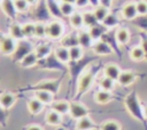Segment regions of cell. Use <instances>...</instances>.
<instances>
[{
  "instance_id": "cell-38",
  "label": "cell",
  "mask_w": 147,
  "mask_h": 130,
  "mask_svg": "<svg viewBox=\"0 0 147 130\" xmlns=\"http://www.w3.org/2000/svg\"><path fill=\"white\" fill-rule=\"evenodd\" d=\"M139 37H140V46H141V48L145 53L146 60H147V32H140Z\"/></svg>"
},
{
  "instance_id": "cell-7",
  "label": "cell",
  "mask_w": 147,
  "mask_h": 130,
  "mask_svg": "<svg viewBox=\"0 0 147 130\" xmlns=\"http://www.w3.org/2000/svg\"><path fill=\"white\" fill-rule=\"evenodd\" d=\"M121 15L124 20L127 21H132L136 20L139 15H138V10H137V5L134 1H130L123 5V7L121 8Z\"/></svg>"
},
{
  "instance_id": "cell-8",
  "label": "cell",
  "mask_w": 147,
  "mask_h": 130,
  "mask_svg": "<svg viewBox=\"0 0 147 130\" xmlns=\"http://www.w3.org/2000/svg\"><path fill=\"white\" fill-rule=\"evenodd\" d=\"M77 40H78V45L82 46L84 49L85 48H92V45L94 43V40L92 39L90 32L87 29H82L78 30L77 32Z\"/></svg>"
},
{
  "instance_id": "cell-34",
  "label": "cell",
  "mask_w": 147,
  "mask_h": 130,
  "mask_svg": "<svg viewBox=\"0 0 147 130\" xmlns=\"http://www.w3.org/2000/svg\"><path fill=\"white\" fill-rule=\"evenodd\" d=\"M22 28L25 39H30L34 37V22H25L22 24Z\"/></svg>"
},
{
  "instance_id": "cell-36",
  "label": "cell",
  "mask_w": 147,
  "mask_h": 130,
  "mask_svg": "<svg viewBox=\"0 0 147 130\" xmlns=\"http://www.w3.org/2000/svg\"><path fill=\"white\" fill-rule=\"evenodd\" d=\"M14 5L17 13H25L30 8V5L28 3L26 0H14Z\"/></svg>"
},
{
  "instance_id": "cell-14",
  "label": "cell",
  "mask_w": 147,
  "mask_h": 130,
  "mask_svg": "<svg viewBox=\"0 0 147 130\" xmlns=\"http://www.w3.org/2000/svg\"><path fill=\"white\" fill-rule=\"evenodd\" d=\"M0 7H1L2 13H3L7 17H9L10 20H15V18H16V16H17L18 13H17V10H16V8H15L14 0H3V1L1 2Z\"/></svg>"
},
{
  "instance_id": "cell-10",
  "label": "cell",
  "mask_w": 147,
  "mask_h": 130,
  "mask_svg": "<svg viewBox=\"0 0 147 130\" xmlns=\"http://www.w3.org/2000/svg\"><path fill=\"white\" fill-rule=\"evenodd\" d=\"M54 56L55 59L63 63L67 64L70 62V54H69V47L64 46V45H59L57 47H55L54 49Z\"/></svg>"
},
{
  "instance_id": "cell-13",
  "label": "cell",
  "mask_w": 147,
  "mask_h": 130,
  "mask_svg": "<svg viewBox=\"0 0 147 130\" xmlns=\"http://www.w3.org/2000/svg\"><path fill=\"white\" fill-rule=\"evenodd\" d=\"M16 102V95L13 92L6 91L0 94V107L2 109H10Z\"/></svg>"
},
{
  "instance_id": "cell-4",
  "label": "cell",
  "mask_w": 147,
  "mask_h": 130,
  "mask_svg": "<svg viewBox=\"0 0 147 130\" xmlns=\"http://www.w3.org/2000/svg\"><path fill=\"white\" fill-rule=\"evenodd\" d=\"M18 46V41L10 37L9 35H5L0 39V53L6 56L14 55Z\"/></svg>"
},
{
  "instance_id": "cell-26",
  "label": "cell",
  "mask_w": 147,
  "mask_h": 130,
  "mask_svg": "<svg viewBox=\"0 0 147 130\" xmlns=\"http://www.w3.org/2000/svg\"><path fill=\"white\" fill-rule=\"evenodd\" d=\"M76 10H77V8H76V6L74 3L60 1V13H61L62 17H68L69 18Z\"/></svg>"
},
{
  "instance_id": "cell-5",
  "label": "cell",
  "mask_w": 147,
  "mask_h": 130,
  "mask_svg": "<svg viewBox=\"0 0 147 130\" xmlns=\"http://www.w3.org/2000/svg\"><path fill=\"white\" fill-rule=\"evenodd\" d=\"M69 115L74 120H79L82 117L88 116V109L87 107L80 102V101H70V108H69Z\"/></svg>"
},
{
  "instance_id": "cell-37",
  "label": "cell",
  "mask_w": 147,
  "mask_h": 130,
  "mask_svg": "<svg viewBox=\"0 0 147 130\" xmlns=\"http://www.w3.org/2000/svg\"><path fill=\"white\" fill-rule=\"evenodd\" d=\"M137 10L139 16H147V0H138L136 1Z\"/></svg>"
},
{
  "instance_id": "cell-44",
  "label": "cell",
  "mask_w": 147,
  "mask_h": 130,
  "mask_svg": "<svg viewBox=\"0 0 147 130\" xmlns=\"http://www.w3.org/2000/svg\"><path fill=\"white\" fill-rule=\"evenodd\" d=\"M144 115H145V117L147 120V102L144 104Z\"/></svg>"
},
{
  "instance_id": "cell-2",
  "label": "cell",
  "mask_w": 147,
  "mask_h": 130,
  "mask_svg": "<svg viewBox=\"0 0 147 130\" xmlns=\"http://www.w3.org/2000/svg\"><path fill=\"white\" fill-rule=\"evenodd\" d=\"M95 76H96V71L93 69L86 70L80 75L77 84V95H83L92 87Z\"/></svg>"
},
{
  "instance_id": "cell-21",
  "label": "cell",
  "mask_w": 147,
  "mask_h": 130,
  "mask_svg": "<svg viewBox=\"0 0 147 130\" xmlns=\"http://www.w3.org/2000/svg\"><path fill=\"white\" fill-rule=\"evenodd\" d=\"M115 40L118 45H126L130 41L131 33L127 28H118L115 31Z\"/></svg>"
},
{
  "instance_id": "cell-25",
  "label": "cell",
  "mask_w": 147,
  "mask_h": 130,
  "mask_svg": "<svg viewBox=\"0 0 147 130\" xmlns=\"http://www.w3.org/2000/svg\"><path fill=\"white\" fill-rule=\"evenodd\" d=\"M33 51L37 54V56L39 58V60H45V59H47L51 55L52 47L48 44H46V43H41V44H38L33 48Z\"/></svg>"
},
{
  "instance_id": "cell-31",
  "label": "cell",
  "mask_w": 147,
  "mask_h": 130,
  "mask_svg": "<svg viewBox=\"0 0 147 130\" xmlns=\"http://www.w3.org/2000/svg\"><path fill=\"white\" fill-rule=\"evenodd\" d=\"M118 23H119V20H118V17H117V15L114 14V13H109V14L107 15V17H106V18L103 20V22H102L103 26H105L107 30L114 29L115 26L118 25Z\"/></svg>"
},
{
  "instance_id": "cell-11",
  "label": "cell",
  "mask_w": 147,
  "mask_h": 130,
  "mask_svg": "<svg viewBox=\"0 0 147 130\" xmlns=\"http://www.w3.org/2000/svg\"><path fill=\"white\" fill-rule=\"evenodd\" d=\"M121 68L118 64L116 63H107L105 67H103V76L117 82L119 75H121Z\"/></svg>"
},
{
  "instance_id": "cell-27",
  "label": "cell",
  "mask_w": 147,
  "mask_h": 130,
  "mask_svg": "<svg viewBox=\"0 0 147 130\" xmlns=\"http://www.w3.org/2000/svg\"><path fill=\"white\" fill-rule=\"evenodd\" d=\"M129 56L132 61H136V62H140V61H144L146 60V56H145V53L141 48V46H133L131 47L130 52H129Z\"/></svg>"
},
{
  "instance_id": "cell-15",
  "label": "cell",
  "mask_w": 147,
  "mask_h": 130,
  "mask_svg": "<svg viewBox=\"0 0 147 130\" xmlns=\"http://www.w3.org/2000/svg\"><path fill=\"white\" fill-rule=\"evenodd\" d=\"M62 118H63V116L52 108L48 109L45 115V121L49 127H59L62 123Z\"/></svg>"
},
{
  "instance_id": "cell-23",
  "label": "cell",
  "mask_w": 147,
  "mask_h": 130,
  "mask_svg": "<svg viewBox=\"0 0 147 130\" xmlns=\"http://www.w3.org/2000/svg\"><path fill=\"white\" fill-rule=\"evenodd\" d=\"M87 30H88V32H90V35H91V37H92V39H93L94 41L102 39V38L105 37L106 32H107V29L103 26L102 23H98L96 25L91 26V28H88Z\"/></svg>"
},
{
  "instance_id": "cell-1",
  "label": "cell",
  "mask_w": 147,
  "mask_h": 130,
  "mask_svg": "<svg viewBox=\"0 0 147 130\" xmlns=\"http://www.w3.org/2000/svg\"><path fill=\"white\" fill-rule=\"evenodd\" d=\"M124 106H125L126 110L129 112V114L133 118L139 121L141 124H144L146 130H147V120L144 115V104H141V101L139 100V97H138V93H137L136 90L131 91L125 97Z\"/></svg>"
},
{
  "instance_id": "cell-18",
  "label": "cell",
  "mask_w": 147,
  "mask_h": 130,
  "mask_svg": "<svg viewBox=\"0 0 147 130\" xmlns=\"http://www.w3.org/2000/svg\"><path fill=\"white\" fill-rule=\"evenodd\" d=\"M51 108L54 109L55 112L60 113L62 116L64 115H69V108H70V101L68 100H54L51 104Z\"/></svg>"
},
{
  "instance_id": "cell-17",
  "label": "cell",
  "mask_w": 147,
  "mask_h": 130,
  "mask_svg": "<svg viewBox=\"0 0 147 130\" xmlns=\"http://www.w3.org/2000/svg\"><path fill=\"white\" fill-rule=\"evenodd\" d=\"M113 99H114V95H113L111 91H106V90L99 89L94 93V101L99 105H106V104L110 102Z\"/></svg>"
},
{
  "instance_id": "cell-30",
  "label": "cell",
  "mask_w": 147,
  "mask_h": 130,
  "mask_svg": "<svg viewBox=\"0 0 147 130\" xmlns=\"http://www.w3.org/2000/svg\"><path fill=\"white\" fill-rule=\"evenodd\" d=\"M47 23L44 22H34V38L44 39L47 38Z\"/></svg>"
},
{
  "instance_id": "cell-9",
  "label": "cell",
  "mask_w": 147,
  "mask_h": 130,
  "mask_svg": "<svg viewBox=\"0 0 147 130\" xmlns=\"http://www.w3.org/2000/svg\"><path fill=\"white\" fill-rule=\"evenodd\" d=\"M137 77H138V74L132 70H122L117 79V83L122 86H130L136 82Z\"/></svg>"
},
{
  "instance_id": "cell-43",
  "label": "cell",
  "mask_w": 147,
  "mask_h": 130,
  "mask_svg": "<svg viewBox=\"0 0 147 130\" xmlns=\"http://www.w3.org/2000/svg\"><path fill=\"white\" fill-rule=\"evenodd\" d=\"M28 1V3L30 5V6H34V5H37L38 3V1L39 0H26Z\"/></svg>"
},
{
  "instance_id": "cell-6",
  "label": "cell",
  "mask_w": 147,
  "mask_h": 130,
  "mask_svg": "<svg viewBox=\"0 0 147 130\" xmlns=\"http://www.w3.org/2000/svg\"><path fill=\"white\" fill-rule=\"evenodd\" d=\"M92 51L94 52V54L96 55H100V56H107V55H110L113 54L114 52V47L106 40L103 39H100V40H96L93 43L92 45Z\"/></svg>"
},
{
  "instance_id": "cell-19",
  "label": "cell",
  "mask_w": 147,
  "mask_h": 130,
  "mask_svg": "<svg viewBox=\"0 0 147 130\" xmlns=\"http://www.w3.org/2000/svg\"><path fill=\"white\" fill-rule=\"evenodd\" d=\"M26 107H28V110H29L32 115H39V114L44 110L45 105L41 104L37 98L31 97V98L26 101Z\"/></svg>"
},
{
  "instance_id": "cell-29",
  "label": "cell",
  "mask_w": 147,
  "mask_h": 130,
  "mask_svg": "<svg viewBox=\"0 0 147 130\" xmlns=\"http://www.w3.org/2000/svg\"><path fill=\"white\" fill-rule=\"evenodd\" d=\"M83 17H84V25L85 28H91V26H94L96 25L99 22L93 13V10H85L83 12Z\"/></svg>"
},
{
  "instance_id": "cell-41",
  "label": "cell",
  "mask_w": 147,
  "mask_h": 130,
  "mask_svg": "<svg viewBox=\"0 0 147 130\" xmlns=\"http://www.w3.org/2000/svg\"><path fill=\"white\" fill-rule=\"evenodd\" d=\"M113 1H114V0H100V5H101V6H105V7H107V8L110 9V7L113 6Z\"/></svg>"
},
{
  "instance_id": "cell-20",
  "label": "cell",
  "mask_w": 147,
  "mask_h": 130,
  "mask_svg": "<svg viewBox=\"0 0 147 130\" xmlns=\"http://www.w3.org/2000/svg\"><path fill=\"white\" fill-rule=\"evenodd\" d=\"M69 24L72 29L75 30H82L84 29V17H83V13L79 10H76L70 17H69Z\"/></svg>"
},
{
  "instance_id": "cell-28",
  "label": "cell",
  "mask_w": 147,
  "mask_h": 130,
  "mask_svg": "<svg viewBox=\"0 0 147 130\" xmlns=\"http://www.w3.org/2000/svg\"><path fill=\"white\" fill-rule=\"evenodd\" d=\"M69 54H70V61L77 62V61L82 60V58L84 55V48L79 45L70 46L69 47Z\"/></svg>"
},
{
  "instance_id": "cell-22",
  "label": "cell",
  "mask_w": 147,
  "mask_h": 130,
  "mask_svg": "<svg viewBox=\"0 0 147 130\" xmlns=\"http://www.w3.org/2000/svg\"><path fill=\"white\" fill-rule=\"evenodd\" d=\"M8 35L10 37H13L14 39H16L17 41H22V40L25 39L24 33H23L22 24L21 23H17V22H13L9 25V33Z\"/></svg>"
},
{
  "instance_id": "cell-46",
  "label": "cell",
  "mask_w": 147,
  "mask_h": 130,
  "mask_svg": "<svg viewBox=\"0 0 147 130\" xmlns=\"http://www.w3.org/2000/svg\"><path fill=\"white\" fill-rule=\"evenodd\" d=\"M2 1H3V0H0V5H1V2H2Z\"/></svg>"
},
{
  "instance_id": "cell-24",
  "label": "cell",
  "mask_w": 147,
  "mask_h": 130,
  "mask_svg": "<svg viewBox=\"0 0 147 130\" xmlns=\"http://www.w3.org/2000/svg\"><path fill=\"white\" fill-rule=\"evenodd\" d=\"M95 128H96V124L90 116H85L76 121L77 130H94Z\"/></svg>"
},
{
  "instance_id": "cell-3",
  "label": "cell",
  "mask_w": 147,
  "mask_h": 130,
  "mask_svg": "<svg viewBox=\"0 0 147 130\" xmlns=\"http://www.w3.org/2000/svg\"><path fill=\"white\" fill-rule=\"evenodd\" d=\"M47 38L51 40H60L65 35V26L60 20H53L47 23Z\"/></svg>"
},
{
  "instance_id": "cell-32",
  "label": "cell",
  "mask_w": 147,
  "mask_h": 130,
  "mask_svg": "<svg viewBox=\"0 0 147 130\" xmlns=\"http://www.w3.org/2000/svg\"><path fill=\"white\" fill-rule=\"evenodd\" d=\"M92 10H93V13H94V15H95V17H96V20H98L99 23H102L103 20L107 17V15L110 13L109 12V8H107L105 6H101V5L94 7Z\"/></svg>"
},
{
  "instance_id": "cell-39",
  "label": "cell",
  "mask_w": 147,
  "mask_h": 130,
  "mask_svg": "<svg viewBox=\"0 0 147 130\" xmlns=\"http://www.w3.org/2000/svg\"><path fill=\"white\" fill-rule=\"evenodd\" d=\"M88 5H90V0H76V2H75L76 8H79V9L86 8Z\"/></svg>"
},
{
  "instance_id": "cell-33",
  "label": "cell",
  "mask_w": 147,
  "mask_h": 130,
  "mask_svg": "<svg viewBox=\"0 0 147 130\" xmlns=\"http://www.w3.org/2000/svg\"><path fill=\"white\" fill-rule=\"evenodd\" d=\"M115 81L103 76L99 79V87L102 89V90H106V91H113L115 89Z\"/></svg>"
},
{
  "instance_id": "cell-35",
  "label": "cell",
  "mask_w": 147,
  "mask_h": 130,
  "mask_svg": "<svg viewBox=\"0 0 147 130\" xmlns=\"http://www.w3.org/2000/svg\"><path fill=\"white\" fill-rule=\"evenodd\" d=\"M100 130H122L121 124L115 120H107L100 125Z\"/></svg>"
},
{
  "instance_id": "cell-16",
  "label": "cell",
  "mask_w": 147,
  "mask_h": 130,
  "mask_svg": "<svg viewBox=\"0 0 147 130\" xmlns=\"http://www.w3.org/2000/svg\"><path fill=\"white\" fill-rule=\"evenodd\" d=\"M38 62H39V58H38L37 54L34 53V51L29 52L28 54H25V55L20 60V64H21L23 68H25V69L32 68V67L37 66Z\"/></svg>"
},
{
  "instance_id": "cell-42",
  "label": "cell",
  "mask_w": 147,
  "mask_h": 130,
  "mask_svg": "<svg viewBox=\"0 0 147 130\" xmlns=\"http://www.w3.org/2000/svg\"><path fill=\"white\" fill-rule=\"evenodd\" d=\"M90 5L94 8V7H96V6L100 5V0H90Z\"/></svg>"
},
{
  "instance_id": "cell-40",
  "label": "cell",
  "mask_w": 147,
  "mask_h": 130,
  "mask_svg": "<svg viewBox=\"0 0 147 130\" xmlns=\"http://www.w3.org/2000/svg\"><path fill=\"white\" fill-rule=\"evenodd\" d=\"M24 130H44V128L39 124H29L24 128Z\"/></svg>"
},
{
  "instance_id": "cell-45",
  "label": "cell",
  "mask_w": 147,
  "mask_h": 130,
  "mask_svg": "<svg viewBox=\"0 0 147 130\" xmlns=\"http://www.w3.org/2000/svg\"><path fill=\"white\" fill-rule=\"evenodd\" d=\"M60 1H64V2H69V3H74L76 2V0H60Z\"/></svg>"
},
{
  "instance_id": "cell-12",
  "label": "cell",
  "mask_w": 147,
  "mask_h": 130,
  "mask_svg": "<svg viewBox=\"0 0 147 130\" xmlns=\"http://www.w3.org/2000/svg\"><path fill=\"white\" fill-rule=\"evenodd\" d=\"M33 97L37 98L41 104H44L45 106H51V104L54 101V97L53 93L47 91V90H42V89H38L33 92Z\"/></svg>"
}]
</instances>
